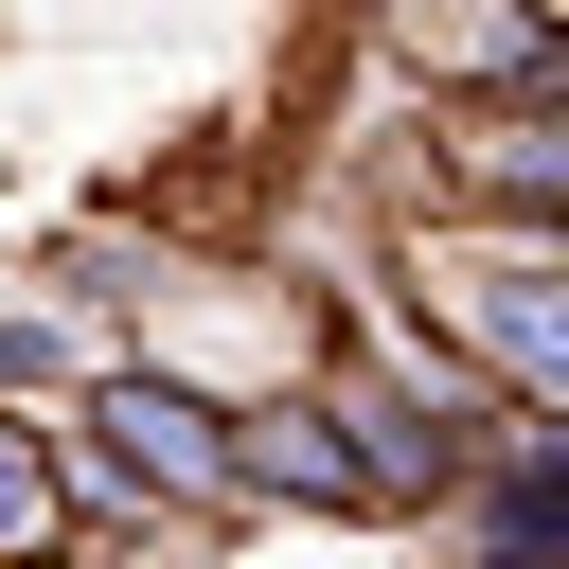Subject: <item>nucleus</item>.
Wrapping results in <instances>:
<instances>
[{"label":"nucleus","mask_w":569,"mask_h":569,"mask_svg":"<svg viewBox=\"0 0 569 569\" xmlns=\"http://www.w3.org/2000/svg\"><path fill=\"white\" fill-rule=\"evenodd\" d=\"M107 445H124V462H160L178 498H231V480H249V462L213 445V409H178V391H107Z\"/></svg>","instance_id":"nucleus-1"},{"label":"nucleus","mask_w":569,"mask_h":569,"mask_svg":"<svg viewBox=\"0 0 569 569\" xmlns=\"http://www.w3.org/2000/svg\"><path fill=\"white\" fill-rule=\"evenodd\" d=\"M480 338H498L533 391H569V267H480Z\"/></svg>","instance_id":"nucleus-2"},{"label":"nucleus","mask_w":569,"mask_h":569,"mask_svg":"<svg viewBox=\"0 0 569 569\" xmlns=\"http://www.w3.org/2000/svg\"><path fill=\"white\" fill-rule=\"evenodd\" d=\"M231 462H249V480H284V498H373V462H356V445H338L320 409H267V427H249Z\"/></svg>","instance_id":"nucleus-3"},{"label":"nucleus","mask_w":569,"mask_h":569,"mask_svg":"<svg viewBox=\"0 0 569 569\" xmlns=\"http://www.w3.org/2000/svg\"><path fill=\"white\" fill-rule=\"evenodd\" d=\"M36 533H53V462L0 427V551H36Z\"/></svg>","instance_id":"nucleus-4"},{"label":"nucleus","mask_w":569,"mask_h":569,"mask_svg":"<svg viewBox=\"0 0 569 569\" xmlns=\"http://www.w3.org/2000/svg\"><path fill=\"white\" fill-rule=\"evenodd\" d=\"M498 107H551V124H569V18H551V36H516V71H498Z\"/></svg>","instance_id":"nucleus-5"},{"label":"nucleus","mask_w":569,"mask_h":569,"mask_svg":"<svg viewBox=\"0 0 569 569\" xmlns=\"http://www.w3.org/2000/svg\"><path fill=\"white\" fill-rule=\"evenodd\" d=\"M0 569H18V551H0Z\"/></svg>","instance_id":"nucleus-6"},{"label":"nucleus","mask_w":569,"mask_h":569,"mask_svg":"<svg viewBox=\"0 0 569 569\" xmlns=\"http://www.w3.org/2000/svg\"><path fill=\"white\" fill-rule=\"evenodd\" d=\"M551 18H569V0H551Z\"/></svg>","instance_id":"nucleus-7"}]
</instances>
